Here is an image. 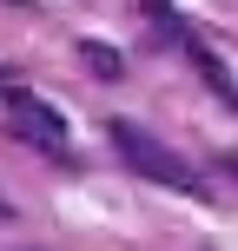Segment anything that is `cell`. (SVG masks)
Returning a JSON list of instances; mask_svg holds the SVG:
<instances>
[{
  "label": "cell",
  "instance_id": "cell-2",
  "mask_svg": "<svg viewBox=\"0 0 238 251\" xmlns=\"http://www.w3.org/2000/svg\"><path fill=\"white\" fill-rule=\"evenodd\" d=\"M0 113L20 126V132L33 139V146H47V152H66V119L53 113V106L40 100V93H26V86H7V93H0Z\"/></svg>",
  "mask_w": 238,
  "mask_h": 251
},
{
  "label": "cell",
  "instance_id": "cell-4",
  "mask_svg": "<svg viewBox=\"0 0 238 251\" xmlns=\"http://www.w3.org/2000/svg\"><path fill=\"white\" fill-rule=\"evenodd\" d=\"M0 218H13V205H7V199H0Z\"/></svg>",
  "mask_w": 238,
  "mask_h": 251
},
{
  "label": "cell",
  "instance_id": "cell-1",
  "mask_svg": "<svg viewBox=\"0 0 238 251\" xmlns=\"http://www.w3.org/2000/svg\"><path fill=\"white\" fill-rule=\"evenodd\" d=\"M106 132H113V152L132 165L139 178H152V185H172V192H185V199H199V192H205V178L192 172V165L179 159L165 139H152L139 119H106Z\"/></svg>",
  "mask_w": 238,
  "mask_h": 251
},
{
  "label": "cell",
  "instance_id": "cell-3",
  "mask_svg": "<svg viewBox=\"0 0 238 251\" xmlns=\"http://www.w3.org/2000/svg\"><path fill=\"white\" fill-rule=\"evenodd\" d=\"M79 60H86L100 79H126V60H119L113 47H100V40H79Z\"/></svg>",
  "mask_w": 238,
  "mask_h": 251
}]
</instances>
